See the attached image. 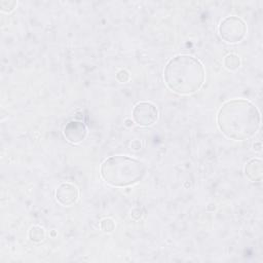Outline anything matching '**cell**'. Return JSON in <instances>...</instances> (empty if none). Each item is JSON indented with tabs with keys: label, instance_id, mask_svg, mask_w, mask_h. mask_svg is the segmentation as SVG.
<instances>
[{
	"label": "cell",
	"instance_id": "1",
	"mask_svg": "<svg viewBox=\"0 0 263 263\" xmlns=\"http://www.w3.org/2000/svg\"><path fill=\"white\" fill-rule=\"evenodd\" d=\"M261 115L258 108L245 99L225 102L218 111L217 124L224 136L235 141L252 138L260 128Z\"/></svg>",
	"mask_w": 263,
	"mask_h": 263
},
{
	"label": "cell",
	"instance_id": "2",
	"mask_svg": "<svg viewBox=\"0 0 263 263\" xmlns=\"http://www.w3.org/2000/svg\"><path fill=\"white\" fill-rule=\"evenodd\" d=\"M163 77L166 86L178 95H191L198 91L205 79L202 63L190 54H178L165 65Z\"/></svg>",
	"mask_w": 263,
	"mask_h": 263
},
{
	"label": "cell",
	"instance_id": "3",
	"mask_svg": "<svg viewBox=\"0 0 263 263\" xmlns=\"http://www.w3.org/2000/svg\"><path fill=\"white\" fill-rule=\"evenodd\" d=\"M101 176L113 187H127L140 182L146 175L145 164L133 157L115 155L103 161Z\"/></svg>",
	"mask_w": 263,
	"mask_h": 263
},
{
	"label": "cell",
	"instance_id": "4",
	"mask_svg": "<svg viewBox=\"0 0 263 263\" xmlns=\"http://www.w3.org/2000/svg\"><path fill=\"white\" fill-rule=\"evenodd\" d=\"M220 37L228 43L240 42L247 35V25L238 16L230 15L224 17L218 27Z\"/></svg>",
	"mask_w": 263,
	"mask_h": 263
},
{
	"label": "cell",
	"instance_id": "5",
	"mask_svg": "<svg viewBox=\"0 0 263 263\" xmlns=\"http://www.w3.org/2000/svg\"><path fill=\"white\" fill-rule=\"evenodd\" d=\"M133 121L143 127L153 125L158 119V110L151 102H139L132 112Z\"/></svg>",
	"mask_w": 263,
	"mask_h": 263
},
{
	"label": "cell",
	"instance_id": "6",
	"mask_svg": "<svg viewBox=\"0 0 263 263\" xmlns=\"http://www.w3.org/2000/svg\"><path fill=\"white\" fill-rule=\"evenodd\" d=\"M63 135L68 142L78 144L86 138L87 128L82 121L71 120L64 126Z\"/></svg>",
	"mask_w": 263,
	"mask_h": 263
},
{
	"label": "cell",
	"instance_id": "7",
	"mask_svg": "<svg viewBox=\"0 0 263 263\" xmlns=\"http://www.w3.org/2000/svg\"><path fill=\"white\" fill-rule=\"evenodd\" d=\"M79 197L78 188L72 183H62L58 186L55 190V198L57 200L66 206H70L74 204Z\"/></svg>",
	"mask_w": 263,
	"mask_h": 263
},
{
	"label": "cell",
	"instance_id": "8",
	"mask_svg": "<svg viewBox=\"0 0 263 263\" xmlns=\"http://www.w3.org/2000/svg\"><path fill=\"white\" fill-rule=\"evenodd\" d=\"M245 174L247 178L252 182H259L262 179V161L261 159H251L245 166Z\"/></svg>",
	"mask_w": 263,
	"mask_h": 263
},
{
	"label": "cell",
	"instance_id": "9",
	"mask_svg": "<svg viewBox=\"0 0 263 263\" xmlns=\"http://www.w3.org/2000/svg\"><path fill=\"white\" fill-rule=\"evenodd\" d=\"M224 67L229 71H235L240 66V59L235 53H229L227 54L223 60Z\"/></svg>",
	"mask_w": 263,
	"mask_h": 263
},
{
	"label": "cell",
	"instance_id": "10",
	"mask_svg": "<svg viewBox=\"0 0 263 263\" xmlns=\"http://www.w3.org/2000/svg\"><path fill=\"white\" fill-rule=\"evenodd\" d=\"M29 238L35 242L42 241L45 238V230L40 226H33L29 230Z\"/></svg>",
	"mask_w": 263,
	"mask_h": 263
},
{
	"label": "cell",
	"instance_id": "11",
	"mask_svg": "<svg viewBox=\"0 0 263 263\" xmlns=\"http://www.w3.org/2000/svg\"><path fill=\"white\" fill-rule=\"evenodd\" d=\"M100 227L105 232H111L115 228V222L111 218H105L101 221Z\"/></svg>",
	"mask_w": 263,
	"mask_h": 263
},
{
	"label": "cell",
	"instance_id": "12",
	"mask_svg": "<svg viewBox=\"0 0 263 263\" xmlns=\"http://www.w3.org/2000/svg\"><path fill=\"white\" fill-rule=\"evenodd\" d=\"M16 1H10V0H2L0 2V9L3 12H10L14 9L15 5H16Z\"/></svg>",
	"mask_w": 263,
	"mask_h": 263
},
{
	"label": "cell",
	"instance_id": "13",
	"mask_svg": "<svg viewBox=\"0 0 263 263\" xmlns=\"http://www.w3.org/2000/svg\"><path fill=\"white\" fill-rule=\"evenodd\" d=\"M116 79H117L120 83H126V82L130 79L129 72H128L127 70H120V71L117 72V74H116Z\"/></svg>",
	"mask_w": 263,
	"mask_h": 263
}]
</instances>
